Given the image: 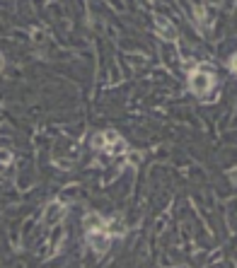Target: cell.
Segmentation results:
<instances>
[{"label":"cell","mask_w":237,"mask_h":268,"mask_svg":"<svg viewBox=\"0 0 237 268\" xmlns=\"http://www.w3.org/2000/svg\"><path fill=\"white\" fill-rule=\"evenodd\" d=\"M61 217H63V205H61V203L49 205V215H46V220H49V222H54V220H61Z\"/></svg>","instance_id":"7a4b0ae2"},{"label":"cell","mask_w":237,"mask_h":268,"mask_svg":"<svg viewBox=\"0 0 237 268\" xmlns=\"http://www.w3.org/2000/svg\"><path fill=\"white\" fill-rule=\"evenodd\" d=\"M210 85H213V78L206 75V73H198V75L191 78V90H194L196 94H206L210 90Z\"/></svg>","instance_id":"6da1fadb"},{"label":"cell","mask_w":237,"mask_h":268,"mask_svg":"<svg viewBox=\"0 0 237 268\" xmlns=\"http://www.w3.org/2000/svg\"><path fill=\"white\" fill-rule=\"evenodd\" d=\"M8 162H10V155H8V152H0V169H3Z\"/></svg>","instance_id":"3957f363"},{"label":"cell","mask_w":237,"mask_h":268,"mask_svg":"<svg viewBox=\"0 0 237 268\" xmlns=\"http://www.w3.org/2000/svg\"><path fill=\"white\" fill-rule=\"evenodd\" d=\"M0 66H3V61H0Z\"/></svg>","instance_id":"277c9868"}]
</instances>
